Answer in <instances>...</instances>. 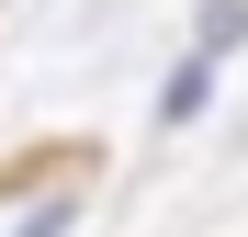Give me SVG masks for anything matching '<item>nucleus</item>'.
I'll return each instance as SVG.
<instances>
[{
    "instance_id": "obj_1",
    "label": "nucleus",
    "mask_w": 248,
    "mask_h": 237,
    "mask_svg": "<svg viewBox=\"0 0 248 237\" xmlns=\"http://www.w3.org/2000/svg\"><path fill=\"white\" fill-rule=\"evenodd\" d=\"M23 237H57V215H34V226H23Z\"/></svg>"
}]
</instances>
